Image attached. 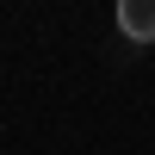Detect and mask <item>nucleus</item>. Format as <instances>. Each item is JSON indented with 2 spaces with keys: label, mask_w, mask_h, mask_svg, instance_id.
Instances as JSON below:
<instances>
[{
  "label": "nucleus",
  "mask_w": 155,
  "mask_h": 155,
  "mask_svg": "<svg viewBox=\"0 0 155 155\" xmlns=\"http://www.w3.org/2000/svg\"><path fill=\"white\" fill-rule=\"evenodd\" d=\"M118 31L130 44H155V0H118Z\"/></svg>",
  "instance_id": "f257e3e1"
}]
</instances>
